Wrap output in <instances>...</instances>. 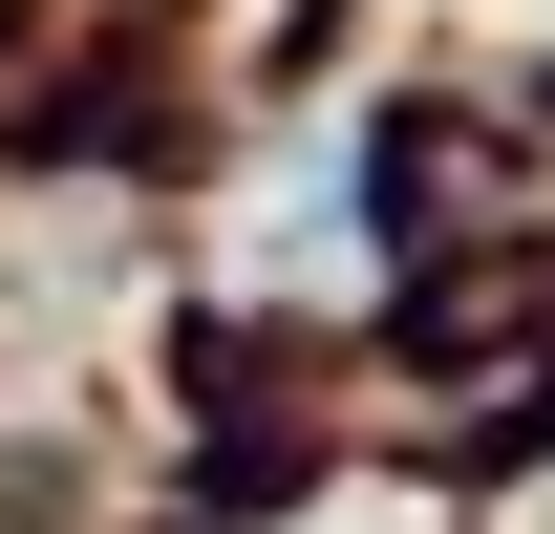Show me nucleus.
<instances>
[{"mask_svg":"<svg viewBox=\"0 0 555 534\" xmlns=\"http://www.w3.org/2000/svg\"><path fill=\"white\" fill-rule=\"evenodd\" d=\"M534 534H555V513H534Z\"/></svg>","mask_w":555,"mask_h":534,"instance_id":"nucleus-3","label":"nucleus"},{"mask_svg":"<svg viewBox=\"0 0 555 534\" xmlns=\"http://www.w3.org/2000/svg\"><path fill=\"white\" fill-rule=\"evenodd\" d=\"M235 278H299V300H343L363 278V214H343V129H299L257 171V193H235Z\"/></svg>","mask_w":555,"mask_h":534,"instance_id":"nucleus-1","label":"nucleus"},{"mask_svg":"<svg viewBox=\"0 0 555 534\" xmlns=\"http://www.w3.org/2000/svg\"><path fill=\"white\" fill-rule=\"evenodd\" d=\"M321 534H427V513H406V492H343V513H321Z\"/></svg>","mask_w":555,"mask_h":534,"instance_id":"nucleus-2","label":"nucleus"}]
</instances>
